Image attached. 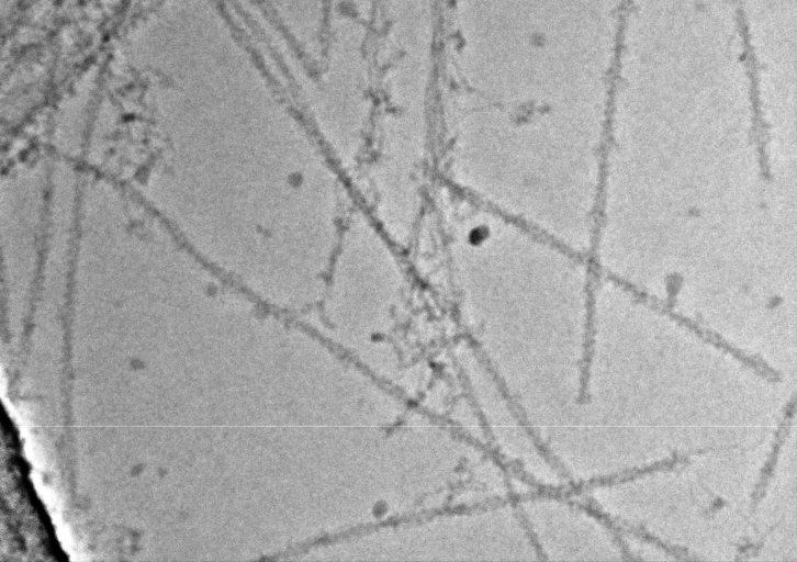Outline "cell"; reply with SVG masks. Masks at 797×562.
<instances>
[{
    "instance_id": "cell-1",
    "label": "cell",
    "mask_w": 797,
    "mask_h": 562,
    "mask_svg": "<svg viewBox=\"0 0 797 562\" xmlns=\"http://www.w3.org/2000/svg\"><path fill=\"white\" fill-rule=\"evenodd\" d=\"M795 407H796V400L794 397L792 400V402L787 405L786 409H785V415H784L783 420H782V423H781V425H779V427H778V429L776 431V437H775V441H774V445H773V449H772V451H771V453L768 456V459L766 461V464H765L764 469L762 470L760 481H759V483H757V485H756V487L754 490V493H753V496L752 497H753V501H754L755 504L757 502H760L761 498L765 494V488H766V485H767V482H768L770 477L773 474L774 468L776 465V461H777V457H778L781 447L783 446V443L785 441V438H786V436H787V434L789 431V427H790V424H792V418H793V416L795 414Z\"/></svg>"
}]
</instances>
